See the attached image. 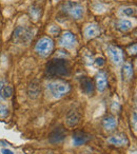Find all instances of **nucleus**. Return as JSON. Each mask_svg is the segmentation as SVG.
Wrapping results in <instances>:
<instances>
[{"label": "nucleus", "mask_w": 137, "mask_h": 154, "mask_svg": "<svg viewBox=\"0 0 137 154\" xmlns=\"http://www.w3.org/2000/svg\"><path fill=\"white\" fill-rule=\"evenodd\" d=\"M71 72V66L64 58L52 59L47 64V73L51 76H68Z\"/></svg>", "instance_id": "obj_1"}, {"label": "nucleus", "mask_w": 137, "mask_h": 154, "mask_svg": "<svg viewBox=\"0 0 137 154\" xmlns=\"http://www.w3.org/2000/svg\"><path fill=\"white\" fill-rule=\"evenodd\" d=\"M47 89L54 98L59 99L65 96L70 92L71 86L68 82H63V80H53L47 85Z\"/></svg>", "instance_id": "obj_2"}, {"label": "nucleus", "mask_w": 137, "mask_h": 154, "mask_svg": "<svg viewBox=\"0 0 137 154\" xmlns=\"http://www.w3.org/2000/svg\"><path fill=\"white\" fill-rule=\"evenodd\" d=\"M54 48L53 40L51 38H47V37H43L40 40H38V42L35 45V51L39 54L40 56H49L52 53Z\"/></svg>", "instance_id": "obj_3"}, {"label": "nucleus", "mask_w": 137, "mask_h": 154, "mask_svg": "<svg viewBox=\"0 0 137 154\" xmlns=\"http://www.w3.org/2000/svg\"><path fill=\"white\" fill-rule=\"evenodd\" d=\"M63 11L74 19H79L84 15V8L79 3L74 2V1H68L66 3H64Z\"/></svg>", "instance_id": "obj_4"}, {"label": "nucleus", "mask_w": 137, "mask_h": 154, "mask_svg": "<svg viewBox=\"0 0 137 154\" xmlns=\"http://www.w3.org/2000/svg\"><path fill=\"white\" fill-rule=\"evenodd\" d=\"M32 38H33V34L31 32V30L24 28V26H18L16 29L15 33H14V39L16 41L28 43Z\"/></svg>", "instance_id": "obj_5"}, {"label": "nucleus", "mask_w": 137, "mask_h": 154, "mask_svg": "<svg viewBox=\"0 0 137 154\" xmlns=\"http://www.w3.org/2000/svg\"><path fill=\"white\" fill-rule=\"evenodd\" d=\"M76 42L77 40L75 35L71 32H64L59 39V45L65 49H73L76 45Z\"/></svg>", "instance_id": "obj_6"}, {"label": "nucleus", "mask_w": 137, "mask_h": 154, "mask_svg": "<svg viewBox=\"0 0 137 154\" xmlns=\"http://www.w3.org/2000/svg\"><path fill=\"white\" fill-rule=\"evenodd\" d=\"M107 53L109 55V57L111 58V60L114 63H120L123 59V53L122 51L117 47H114V45H109L107 48Z\"/></svg>", "instance_id": "obj_7"}, {"label": "nucleus", "mask_w": 137, "mask_h": 154, "mask_svg": "<svg viewBox=\"0 0 137 154\" xmlns=\"http://www.w3.org/2000/svg\"><path fill=\"white\" fill-rule=\"evenodd\" d=\"M107 141L110 145L116 146V147H123L129 143V139L126 134H116L113 136H110L107 139Z\"/></svg>", "instance_id": "obj_8"}, {"label": "nucleus", "mask_w": 137, "mask_h": 154, "mask_svg": "<svg viewBox=\"0 0 137 154\" xmlns=\"http://www.w3.org/2000/svg\"><path fill=\"white\" fill-rule=\"evenodd\" d=\"M90 138H91V136L89 134H87V133H84V132H81V131H77V132L74 133L73 136H72L73 146H75V147L82 146L88 143Z\"/></svg>", "instance_id": "obj_9"}, {"label": "nucleus", "mask_w": 137, "mask_h": 154, "mask_svg": "<svg viewBox=\"0 0 137 154\" xmlns=\"http://www.w3.org/2000/svg\"><path fill=\"white\" fill-rule=\"evenodd\" d=\"M64 138H65V132H64V130L62 128L58 127L51 133V135L49 137V141L51 143H59L61 141H63Z\"/></svg>", "instance_id": "obj_10"}, {"label": "nucleus", "mask_w": 137, "mask_h": 154, "mask_svg": "<svg viewBox=\"0 0 137 154\" xmlns=\"http://www.w3.org/2000/svg\"><path fill=\"white\" fill-rule=\"evenodd\" d=\"M80 87H81V90L87 95L94 94V84H93L92 79H90L88 77L84 76L80 78Z\"/></svg>", "instance_id": "obj_11"}, {"label": "nucleus", "mask_w": 137, "mask_h": 154, "mask_svg": "<svg viewBox=\"0 0 137 154\" xmlns=\"http://www.w3.org/2000/svg\"><path fill=\"white\" fill-rule=\"evenodd\" d=\"M79 119H80L79 112H78L77 110H71L65 117V124L68 127L72 128V127H75L76 125L79 122Z\"/></svg>", "instance_id": "obj_12"}, {"label": "nucleus", "mask_w": 137, "mask_h": 154, "mask_svg": "<svg viewBox=\"0 0 137 154\" xmlns=\"http://www.w3.org/2000/svg\"><path fill=\"white\" fill-rule=\"evenodd\" d=\"M99 34H100V29L95 23L88 24V26H86V29H84V36L88 39L95 38V37H97Z\"/></svg>", "instance_id": "obj_13"}, {"label": "nucleus", "mask_w": 137, "mask_h": 154, "mask_svg": "<svg viewBox=\"0 0 137 154\" xmlns=\"http://www.w3.org/2000/svg\"><path fill=\"white\" fill-rule=\"evenodd\" d=\"M108 85V78L107 74L105 72H99L96 75V87L99 92H103L107 88Z\"/></svg>", "instance_id": "obj_14"}, {"label": "nucleus", "mask_w": 137, "mask_h": 154, "mask_svg": "<svg viewBox=\"0 0 137 154\" xmlns=\"http://www.w3.org/2000/svg\"><path fill=\"white\" fill-rule=\"evenodd\" d=\"M117 119L113 116H108L103 119L102 126L105 128V131H113L115 130V128L117 127Z\"/></svg>", "instance_id": "obj_15"}, {"label": "nucleus", "mask_w": 137, "mask_h": 154, "mask_svg": "<svg viewBox=\"0 0 137 154\" xmlns=\"http://www.w3.org/2000/svg\"><path fill=\"white\" fill-rule=\"evenodd\" d=\"M28 93L31 98H33V99L37 98V97L39 96V94H40V88H39L38 84H37V82H32V84L30 85V87H29Z\"/></svg>", "instance_id": "obj_16"}, {"label": "nucleus", "mask_w": 137, "mask_h": 154, "mask_svg": "<svg viewBox=\"0 0 137 154\" xmlns=\"http://www.w3.org/2000/svg\"><path fill=\"white\" fill-rule=\"evenodd\" d=\"M132 22L128 19H120L117 22V28L122 32H128V31H130L132 29Z\"/></svg>", "instance_id": "obj_17"}, {"label": "nucleus", "mask_w": 137, "mask_h": 154, "mask_svg": "<svg viewBox=\"0 0 137 154\" xmlns=\"http://www.w3.org/2000/svg\"><path fill=\"white\" fill-rule=\"evenodd\" d=\"M122 74L126 79H131L134 75V71H133V66L131 63H124L123 68H122Z\"/></svg>", "instance_id": "obj_18"}, {"label": "nucleus", "mask_w": 137, "mask_h": 154, "mask_svg": "<svg viewBox=\"0 0 137 154\" xmlns=\"http://www.w3.org/2000/svg\"><path fill=\"white\" fill-rule=\"evenodd\" d=\"M13 94V89L11 86H5L1 91V98L2 99H8L12 96Z\"/></svg>", "instance_id": "obj_19"}, {"label": "nucleus", "mask_w": 137, "mask_h": 154, "mask_svg": "<svg viewBox=\"0 0 137 154\" xmlns=\"http://www.w3.org/2000/svg\"><path fill=\"white\" fill-rule=\"evenodd\" d=\"M30 15L34 20H37L40 16V9L37 7H32L30 9Z\"/></svg>", "instance_id": "obj_20"}, {"label": "nucleus", "mask_w": 137, "mask_h": 154, "mask_svg": "<svg viewBox=\"0 0 137 154\" xmlns=\"http://www.w3.org/2000/svg\"><path fill=\"white\" fill-rule=\"evenodd\" d=\"M122 13L124 14L126 16H130V17H132V16H135L136 15V9L135 8H124L123 10H122Z\"/></svg>", "instance_id": "obj_21"}, {"label": "nucleus", "mask_w": 137, "mask_h": 154, "mask_svg": "<svg viewBox=\"0 0 137 154\" xmlns=\"http://www.w3.org/2000/svg\"><path fill=\"white\" fill-rule=\"evenodd\" d=\"M49 33L54 35V36H56V35H58L60 33V28L57 26H52L51 28L49 29Z\"/></svg>", "instance_id": "obj_22"}, {"label": "nucleus", "mask_w": 137, "mask_h": 154, "mask_svg": "<svg viewBox=\"0 0 137 154\" xmlns=\"http://www.w3.org/2000/svg\"><path fill=\"white\" fill-rule=\"evenodd\" d=\"M9 114V110L5 105H0V116L1 117H7Z\"/></svg>", "instance_id": "obj_23"}, {"label": "nucleus", "mask_w": 137, "mask_h": 154, "mask_svg": "<svg viewBox=\"0 0 137 154\" xmlns=\"http://www.w3.org/2000/svg\"><path fill=\"white\" fill-rule=\"evenodd\" d=\"M94 10L96 12H100L101 13V12L105 11V7H103L102 5H100V3H97V5H94Z\"/></svg>", "instance_id": "obj_24"}, {"label": "nucleus", "mask_w": 137, "mask_h": 154, "mask_svg": "<svg viewBox=\"0 0 137 154\" xmlns=\"http://www.w3.org/2000/svg\"><path fill=\"white\" fill-rule=\"evenodd\" d=\"M136 119H137V114L136 112H134L132 115V127L134 130H136Z\"/></svg>", "instance_id": "obj_25"}, {"label": "nucleus", "mask_w": 137, "mask_h": 154, "mask_svg": "<svg viewBox=\"0 0 137 154\" xmlns=\"http://www.w3.org/2000/svg\"><path fill=\"white\" fill-rule=\"evenodd\" d=\"M95 62H96V64L98 66H102L103 64H105V60H103V58H101V57L100 58H97Z\"/></svg>", "instance_id": "obj_26"}, {"label": "nucleus", "mask_w": 137, "mask_h": 154, "mask_svg": "<svg viewBox=\"0 0 137 154\" xmlns=\"http://www.w3.org/2000/svg\"><path fill=\"white\" fill-rule=\"evenodd\" d=\"M5 86V82L3 79H1L0 80V100H1V91H2V89H3V87Z\"/></svg>", "instance_id": "obj_27"}, {"label": "nucleus", "mask_w": 137, "mask_h": 154, "mask_svg": "<svg viewBox=\"0 0 137 154\" xmlns=\"http://www.w3.org/2000/svg\"><path fill=\"white\" fill-rule=\"evenodd\" d=\"M130 54H136V45H132L130 48Z\"/></svg>", "instance_id": "obj_28"}, {"label": "nucleus", "mask_w": 137, "mask_h": 154, "mask_svg": "<svg viewBox=\"0 0 137 154\" xmlns=\"http://www.w3.org/2000/svg\"><path fill=\"white\" fill-rule=\"evenodd\" d=\"M2 154H14L11 150H8V149H2Z\"/></svg>", "instance_id": "obj_29"}, {"label": "nucleus", "mask_w": 137, "mask_h": 154, "mask_svg": "<svg viewBox=\"0 0 137 154\" xmlns=\"http://www.w3.org/2000/svg\"><path fill=\"white\" fill-rule=\"evenodd\" d=\"M55 1H57V0H55Z\"/></svg>", "instance_id": "obj_30"}]
</instances>
